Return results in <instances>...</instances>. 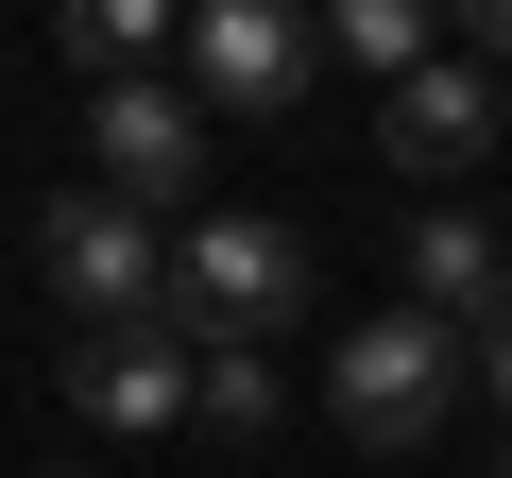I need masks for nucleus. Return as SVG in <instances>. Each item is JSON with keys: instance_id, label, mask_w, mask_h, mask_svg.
I'll return each instance as SVG.
<instances>
[{"instance_id": "f257e3e1", "label": "nucleus", "mask_w": 512, "mask_h": 478, "mask_svg": "<svg viewBox=\"0 0 512 478\" xmlns=\"http://www.w3.org/2000/svg\"><path fill=\"white\" fill-rule=\"evenodd\" d=\"M325 410H342V444L410 461V444H444V410H478V342H461V325H427V308H376V325H342Z\"/></svg>"}, {"instance_id": "f03ea898", "label": "nucleus", "mask_w": 512, "mask_h": 478, "mask_svg": "<svg viewBox=\"0 0 512 478\" xmlns=\"http://www.w3.org/2000/svg\"><path fill=\"white\" fill-rule=\"evenodd\" d=\"M291 308H308V239H291V222L222 205V222L171 239V342H205V359H274Z\"/></svg>"}, {"instance_id": "7ed1b4c3", "label": "nucleus", "mask_w": 512, "mask_h": 478, "mask_svg": "<svg viewBox=\"0 0 512 478\" xmlns=\"http://www.w3.org/2000/svg\"><path fill=\"white\" fill-rule=\"evenodd\" d=\"M35 274L86 308V342H120V325H171V239H154L137 205H103V188L35 205Z\"/></svg>"}, {"instance_id": "20e7f679", "label": "nucleus", "mask_w": 512, "mask_h": 478, "mask_svg": "<svg viewBox=\"0 0 512 478\" xmlns=\"http://www.w3.org/2000/svg\"><path fill=\"white\" fill-rule=\"evenodd\" d=\"M205 154H222V120L188 103V69H154V86H86V188L103 205H188L205 188Z\"/></svg>"}, {"instance_id": "39448f33", "label": "nucleus", "mask_w": 512, "mask_h": 478, "mask_svg": "<svg viewBox=\"0 0 512 478\" xmlns=\"http://www.w3.org/2000/svg\"><path fill=\"white\" fill-rule=\"evenodd\" d=\"M325 69V18H291V0H205L188 18V103L205 120H291Z\"/></svg>"}, {"instance_id": "423d86ee", "label": "nucleus", "mask_w": 512, "mask_h": 478, "mask_svg": "<svg viewBox=\"0 0 512 478\" xmlns=\"http://www.w3.org/2000/svg\"><path fill=\"white\" fill-rule=\"evenodd\" d=\"M495 137H512V86H495L478 52H444V69H410V86L376 103V154H393L410 188H461V171H478Z\"/></svg>"}, {"instance_id": "0eeeda50", "label": "nucleus", "mask_w": 512, "mask_h": 478, "mask_svg": "<svg viewBox=\"0 0 512 478\" xmlns=\"http://www.w3.org/2000/svg\"><path fill=\"white\" fill-rule=\"evenodd\" d=\"M69 410L86 427H188L205 410V342H171V325H120V342H69Z\"/></svg>"}, {"instance_id": "6e6552de", "label": "nucleus", "mask_w": 512, "mask_h": 478, "mask_svg": "<svg viewBox=\"0 0 512 478\" xmlns=\"http://www.w3.org/2000/svg\"><path fill=\"white\" fill-rule=\"evenodd\" d=\"M410 308H427V325H461V342L512 308V239H495L478 205H427V222H410Z\"/></svg>"}, {"instance_id": "1a4fd4ad", "label": "nucleus", "mask_w": 512, "mask_h": 478, "mask_svg": "<svg viewBox=\"0 0 512 478\" xmlns=\"http://www.w3.org/2000/svg\"><path fill=\"white\" fill-rule=\"evenodd\" d=\"M325 52H342V69H376V86L444 69V35H427V0H342V18H325Z\"/></svg>"}, {"instance_id": "9d476101", "label": "nucleus", "mask_w": 512, "mask_h": 478, "mask_svg": "<svg viewBox=\"0 0 512 478\" xmlns=\"http://www.w3.org/2000/svg\"><path fill=\"white\" fill-rule=\"evenodd\" d=\"M205 444H274V359H205Z\"/></svg>"}, {"instance_id": "9b49d317", "label": "nucleus", "mask_w": 512, "mask_h": 478, "mask_svg": "<svg viewBox=\"0 0 512 478\" xmlns=\"http://www.w3.org/2000/svg\"><path fill=\"white\" fill-rule=\"evenodd\" d=\"M461 52H478V69L512 86V0H478V18H461Z\"/></svg>"}, {"instance_id": "f8f14e48", "label": "nucleus", "mask_w": 512, "mask_h": 478, "mask_svg": "<svg viewBox=\"0 0 512 478\" xmlns=\"http://www.w3.org/2000/svg\"><path fill=\"white\" fill-rule=\"evenodd\" d=\"M478 410H512V308L478 325Z\"/></svg>"}]
</instances>
